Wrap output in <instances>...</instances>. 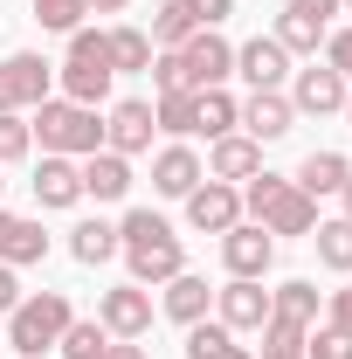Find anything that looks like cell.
Returning <instances> with one entry per match:
<instances>
[{
  "instance_id": "6da1fadb",
  "label": "cell",
  "mask_w": 352,
  "mask_h": 359,
  "mask_svg": "<svg viewBox=\"0 0 352 359\" xmlns=\"http://www.w3.org/2000/svg\"><path fill=\"white\" fill-rule=\"evenodd\" d=\"M118 256H125V269H132V283H173L180 269H187V242L173 235L166 215L132 208V215L118 222Z\"/></svg>"
},
{
  "instance_id": "7a4b0ae2",
  "label": "cell",
  "mask_w": 352,
  "mask_h": 359,
  "mask_svg": "<svg viewBox=\"0 0 352 359\" xmlns=\"http://www.w3.org/2000/svg\"><path fill=\"white\" fill-rule=\"evenodd\" d=\"M242 208H249L269 235H311V228H318V201H311L297 180L269 173V166L256 180H242Z\"/></svg>"
},
{
  "instance_id": "3957f363",
  "label": "cell",
  "mask_w": 352,
  "mask_h": 359,
  "mask_svg": "<svg viewBox=\"0 0 352 359\" xmlns=\"http://www.w3.org/2000/svg\"><path fill=\"white\" fill-rule=\"evenodd\" d=\"M28 132H35L42 152H62V159H90V152H104V118H97L90 104H69V97L35 104Z\"/></svg>"
},
{
  "instance_id": "277c9868",
  "label": "cell",
  "mask_w": 352,
  "mask_h": 359,
  "mask_svg": "<svg viewBox=\"0 0 352 359\" xmlns=\"http://www.w3.org/2000/svg\"><path fill=\"white\" fill-rule=\"evenodd\" d=\"M69 318H76V304H69L62 290H21V304L7 311V346L21 359H42V353H55V339L69 332Z\"/></svg>"
},
{
  "instance_id": "5b68a950",
  "label": "cell",
  "mask_w": 352,
  "mask_h": 359,
  "mask_svg": "<svg viewBox=\"0 0 352 359\" xmlns=\"http://www.w3.org/2000/svg\"><path fill=\"white\" fill-rule=\"evenodd\" d=\"M55 76H62V97H69V104H90V111H97V104L111 97V76H118V69H111V42H104L97 28H76Z\"/></svg>"
},
{
  "instance_id": "8992f818",
  "label": "cell",
  "mask_w": 352,
  "mask_h": 359,
  "mask_svg": "<svg viewBox=\"0 0 352 359\" xmlns=\"http://www.w3.org/2000/svg\"><path fill=\"white\" fill-rule=\"evenodd\" d=\"M48 90H55V62H42L35 48L0 55V111H35L48 104Z\"/></svg>"
},
{
  "instance_id": "52a82bcc",
  "label": "cell",
  "mask_w": 352,
  "mask_h": 359,
  "mask_svg": "<svg viewBox=\"0 0 352 359\" xmlns=\"http://www.w3.org/2000/svg\"><path fill=\"white\" fill-rule=\"evenodd\" d=\"M180 62H187V90H221L235 76V42L215 35V28H194L180 42Z\"/></svg>"
},
{
  "instance_id": "ba28073f",
  "label": "cell",
  "mask_w": 352,
  "mask_h": 359,
  "mask_svg": "<svg viewBox=\"0 0 352 359\" xmlns=\"http://www.w3.org/2000/svg\"><path fill=\"white\" fill-rule=\"evenodd\" d=\"M221 269H228V276H256V283H263L269 269H276V235H269L263 222H235L228 235H221Z\"/></svg>"
},
{
  "instance_id": "9c48e42d",
  "label": "cell",
  "mask_w": 352,
  "mask_h": 359,
  "mask_svg": "<svg viewBox=\"0 0 352 359\" xmlns=\"http://www.w3.org/2000/svg\"><path fill=\"white\" fill-rule=\"evenodd\" d=\"M97 325H104L111 339H145V332H152V290H145V283H111V290L97 297Z\"/></svg>"
},
{
  "instance_id": "30bf717a",
  "label": "cell",
  "mask_w": 352,
  "mask_h": 359,
  "mask_svg": "<svg viewBox=\"0 0 352 359\" xmlns=\"http://www.w3.org/2000/svg\"><path fill=\"white\" fill-rule=\"evenodd\" d=\"M215 318L235 332V339H242V332H263L269 325V290L256 283V276H228V283L215 290Z\"/></svg>"
},
{
  "instance_id": "8fae6325",
  "label": "cell",
  "mask_w": 352,
  "mask_h": 359,
  "mask_svg": "<svg viewBox=\"0 0 352 359\" xmlns=\"http://www.w3.org/2000/svg\"><path fill=\"white\" fill-rule=\"evenodd\" d=\"M235 222H242V187H228V180H201V187L187 194V228H201V235H228Z\"/></svg>"
},
{
  "instance_id": "7c38bea8",
  "label": "cell",
  "mask_w": 352,
  "mask_h": 359,
  "mask_svg": "<svg viewBox=\"0 0 352 359\" xmlns=\"http://www.w3.org/2000/svg\"><path fill=\"white\" fill-rule=\"evenodd\" d=\"M152 104L145 97H125V104H111L104 111V152H125V159H138V152H152Z\"/></svg>"
},
{
  "instance_id": "4fadbf2b",
  "label": "cell",
  "mask_w": 352,
  "mask_h": 359,
  "mask_svg": "<svg viewBox=\"0 0 352 359\" xmlns=\"http://www.w3.org/2000/svg\"><path fill=\"white\" fill-rule=\"evenodd\" d=\"M346 76L332 69V62H311L290 76V111H304V118H332V111H346Z\"/></svg>"
},
{
  "instance_id": "5bb4252c",
  "label": "cell",
  "mask_w": 352,
  "mask_h": 359,
  "mask_svg": "<svg viewBox=\"0 0 352 359\" xmlns=\"http://www.w3.org/2000/svg\"><path fill=\"white\" fill-rule=\"evenodd\" d=\"M201 180H208V166H201V152H194L187 138H173V145H159V152H152V194L187 201Z\"/></svg>"
},
{
  "instance_id": "9a60e30c",
  "label": "cell",
  "mask_w": 352,
  "mask_h": 359,
  "mask_svg": "<svg viewBox=\"0 0 352 359\" xmlns=\"http://www.w3.org/2000/svg\"><path fill=\"white\" fill-rule=\"evenodd\" d=\"M235 132H249L256 145H276V138L297 132V111H290V97L283 90H249V104H242V125Z\"/></svg>"
},
{
  "instance_id": "2e32d148",
  "label": "cell",
  "mask_w": 352,
  "mask_h": 359,
  "mask_svg": "<svg viewBox=\"0 0 352 359\" xmlns=\"http://www.w3.org/2000/svg\"><path fill=\"white\" fill-rule=\"evenodd\" d=\"M235 76L249 90H283V76H290V55H283V42L276 35H256V42L235 48Z\"/></svg>"
},
{
  "instance_id": "e0dca14e",
  "label": "cell",
  "mask_w": 352,
  "mask_h": 359,
  "mask_svg": "<svg viewBox=\"0 0 352 359\" xmlns=\"http://www.w3.org/2000/svg\"><path fill=\"white\" fill-rule=\"evenodd\" d=\"M35 208H76L83 201V166L76 159H62V152H42V166H35Z\"/></svg>"
},
{
  "instance_id": "ac0fdd59",
  "label": "cell",
  "mask_w": 352,
  "mask_h": 359,
  "mask_svg": "<svg viewBox=\"0 0 352 359\" xmlns=\"http://www.w3.org/2000/svg\"><path fill=\"white\" fill-rule=\"evenodd\" d=\"M263 173V145L249 132H228L215 138V152H208V180H228V187H242V180H256Z\"/></svg>"
},
{
  "instance_id": "d6986e66",
  "label": "cell",
  "mask_w": 352,
  "mask_h": 359,
  "mask_svg": "<svg viewBox=\"0 0 352 359\" xmlns=\"http://www.w3.org/2000/svg\"><path fill=\"white\" fill-rule=\"evenodd\" d=\"M42 256H48V228L0 208V263H7V269H28V263H42Z\"/></svg>"
},
{
  "instance_id": "ffe728a7",
  "label": "cell",
  "mask_w": 352,
  "mask_h": 359,
  "mask_svg": "<svg viewBox=\"0 0 352 359\" xmlns=\"http://www.w3.org/2000/svg\"><path fill=\"white\" fill-rule=\"evenodd\" d=\"M83 166V201H125L132 194V159L125 152H90Z\"/></svg>"
},
{
  "instance_id": "44dd1931",
  "label": "cell",
  "mask_w": 352,
  "mask_h": 359,
  "mask_svg": "<svg viewBox=\"0 0 352 359\" xmlns=\"http://www.w3.org/2000/svg\"><path fill=\"white\" fill-rule=\"evenodd\" d=\"M166 297H159V311L173 318V325H201L208 304H215V290H208V276H194V269H180L173 283H159Z\"/></svg>"
},
{
  "instance_id": "7402d4cb",
  "label": "cell",
  "mask_w": 352,
  "mask_h": 359,
  "mask_svg": "<svg viewBox=\"0 0 352 359\" xmlns=\"http://www.w3.org/2000/svg\"><path fill=\"white\" fill-rule=\"evenodd\" d=\"M269 325H290V332H311V325H318V283H304V276L276 283V290H269Z\"/></svg>"
},
{
  "instance_id": "603a6c76",
  "label": "cell",
  "mask_w": 352,
  "mask_h": 359,
  "mask_svg": "<svg viewBox=\"0 0 352 359\" xmlns=\"http://www.w3.org/2000/svg\"><path fill=\"white\" fill-rule=\"evenodd\" d=\"M290 180L304 187L311 201H325V194H339V187L352 180V159H346V152H332V145H318V152H304V166H297Z\"/></svg>"
},
{
  "instance_id": "cb8c5ba5",
  "label": "cell",
  "mask_w": 352,
  "mask_h": 359,
  "mask_svg": "<svg viewBox=\"0 0 352 359\" xmlns=\"http://www.w3.org/2000/svg\"><path fill=\"white\" fill-rule=\"evenodd\" d=\"M152 125L166 138H194L201 132V90H166V97L152 104Z\"/></svg>"
},
{
  "instance_id": "d4e9b609",
  "label": "cell",
  "mask_w": 352,
  "mask_h": 359,
  "mask_svg": "<svg viewBox=\"0 0 352 359\" xmlns=\"http://www.w3.org/2000/svg\"><path fill=\"white\" fill-rule=\"evenodd\" d=\"M104 42H111V69H118V76H145V69H152V55H159L145 28H111Z\"/></svg>"
},
{
  "instance_id": "484cf974",
  "label": "cell",
  "mask_w": 352,
  "mask_h": 359,
  "mask_svg": "<svg viewBox=\"0 0 352 359\" xmlns=\"http://www.w3.org/2000/svg\"><path fill=\"white\" fill-rule=\"evenodd\" d=\"M69 256H76L83 269L111 263V256H118V222H76L69 228Z\"/></svg>"
},
{
  "instance_id": "4316f807",
  "label": "cell",
  "mask_w": 352,
  "mask_h": 359,
  "mask_svg": "<svg viewBox=\"0 0 352 359\" xmlns=\"http://www.w3.org/2000/svg\"><path fill=\"white\" fill-rule=\"evenodd\" d=\"M311 242H318V263H325V269L352 276V222H346V215L318 222V228H311Z\"/></svg>"
},
{
  "instance_id": "83f0119b",
  "label": "cell",
  "mask_w": 352,
  "mask_h": 359,
  "mask_svg": "<svg viewBox=\"0 0 352 359\" xmlns=\"http://www.w3.org/2000/svg\"><path fill=\"white\" fill-rule=\"evenodd\" d=\"M194 28H201L194 0H159V14H152V48H180Z\"/></svg>"
},
{
  "instance_id": "f1b7e54d",
  "label": "cell",
  "mask_w": 352,
  "mask_h": 359,
  "mask_svg": "<svg viewBox=\"0 0 352 359\" xmlns=\"http://www.w3.org/2000/svg\"><path fill=\"white\" fill-rule=\"evenodd\" d=\"M325 35H332V28H318V21L290 14V7L276 14V42H283V55H318V48H325Z\"/></svg>"
},
{
  "instance_id": "f546056e",
  "label": "cell",
  "mask_w": 352,
  "mask_h": 359,
  "mask_svg": "<svg viewBox=\"0 0 352 359\" xmlns=\"http://www.w3.org/2000/svg\"><path fill=\"white\" fill-rule=\"evenodd\" d=\"M104 346H111V332H104L97 318H69V332L55 339V353H62V359H104Z\"/></svg>"
},
{
  "instance_id": "4dcf8cb0",
  "label": "cell",
  "mask_w": 352,
  "mask_h": 359,
  "mask_svg": "<svg viewBox=\"0 0 352 359\" xmlns=\"http://www.w3.org/2000/svg\"><path fill=\"white\" fill-rule=\"evenodd\" d=\"M235 125H242V104H235L228 90H201V132H208V138H228Z\"/></svg>"
},
{
  "instance_id": "1f68e13d",
  "label": "cell",
  "mask_w": 352,
  "mask_h": 359,
  "mask_svg": "<svg viewBox=\"0 0 352 359\" xmlns=\"http://www.w3.org/2000/svg\"><path fill=\"white\" fill-rule=\"evenodd\" d=\"M28 7H35V21H42L48 35H76V28H83V0H28Z\"/></svg>"
},
{
  "instance_id": "d6a6232c",
  "label": "cell",
  "mask_w": 352,
  "mask_h": 359,
  "mask_svg": "<svg viewBox=\"0 0 352 359\" xmlns=\"http://www.w3.org/2000/svg\"><path fill=\"white\" fill-rule=\"evenodd\" d=\"M28 152H35L28 118H21V111H0V166H14V159H28Z\"/></svg>"
},
{
  "instance_id": "836d02e7",
  "label": "cell",
  "mask_w": 352,
  "mask_h": 359,
  "mask_svg": "<svg viewBox=\"0 0 352 359\" xmlns=\"http://www.w3.org/2000/svg\"><path fill=\"white\" fill-rule=\"evenodd\" d=\"M304 339H311V332H290V325H263V353H256V359H304Z\"/></svg>"
},
{
  "instance_id": "e575fe53",
  "label": "cell",
  "mask_w": 352,
  "mask_h": 359,
  "mask_svg": "<svg viewBox=\"0 0 352 359\" xmlns=\"http://www.w3.org/2000/svg\"><path fill=\"white\" fill-rule=\"evenodd\" d=\"M145 76H152V90H159V97H166V90H187V62H180V48H159Z\"/></svg>"
},
{
  "instance_id": "d590c367",
  "label": "cell",
  "mask_w": 352,
  "mask_h": 359,
  "mask_svg": "<svg viewBox=\"0 0 352 359\" xmlns=\"http://www.w3.org/2000/svg\"><path fill=\"white\" fill-rule=\"evenodd\" d=\"M304 359H352V339H346V332H332V325H311Z\"/></svg>"
},
{
  "instance_id": "8d00e7d4",
  "label": "cell",
  "mask_w": 352,
  "mask_h": 359,
  "mask_svg": "<svg viewBox=\"0 0 352 359\" xmlns=\"http://www.w3.org/2000/svg\"><path fill=\"white\" fill-rule=\"evenodd\" d=\"M325 62L352 83V28H332V35H325Z\"/></svg>"
},
{
  "instance_id": "74e56055",
  "label": "cell",
  "mask_w": 352,
  "mask_h": 359,
  "mask_svg": "<svg viewBox=\"0 0 352 359\" xmlns=\"http://www.w3.org/2000/svg\"><path fill=\"white\" fill-rule=\"evenodd\" d=\"M325 325H332V332H346V339H352V283H346V290H332V297H325Z\"/></svg>"
},
{
  "instance_id": "f35d334b",
  "label": "cell",
  "mask_w": 352,
  "mask_h": 359,
  "mask_svg": "<svg viewBox=\"0 0 352 359\" xmlns=\"http://www.w3.org/2000/svg\"><path fill=\"white\" fill-rule=\"evenodd\" d=\"M290 14H304L318 28H332V14H346V0H290Z\"/></svg>"
},
{
  "instance_id": "ab89813d",
  "label": "cell",
  "mask_w": 352,
  "mask_h": 359,
  "mask_svg": "<svg viewBox=\"0 0 352 359\" xmlns=\"http://www.w3.org/2000/svg\"><path fill=\"white\" fill-rule=\"evenodd\" d=\"M194 14H201V28H221L235 14V0H194Z\"/></svg>"
},
{
  "instance_id": "60d3db41",
  "label": "cell",
  "mask_w": 352,
  "mask_h": 359,
  "mask_svg": "<svg viewBox=\"0 0 352 359\" xmlns=\"http://www.w3.org/2000/svg\"><path fill=\"white\" fill-rule=\"evenodd\" d=\"M14 304H21V276H14V269L0 263V318L14 311Z\"/></svg>"
},
{
  "instance_id": "b9f144b4",
  "label": "cell",
  "mask_w": 352,
  "mask_h": 359,
  "mask_svg": "<svg viewBox=\"0 0 352 359\" xmlns=\"http://www.w3.org/2000/svg\"><path fill=\"white\" fill-rule=\"evenodd\" d=\"M104 359H152V353H145L138 339H111V346H104Z\"/></svg>"
},
{
  "instance_id": "7bdbcfd3",
  "label": "cell",
  "mask_w": 352,
  "mask_h": 359,
  "mask_svg": "<svg viewBox=\"0 0 352 359\" xmlns=\"http://www.w3.org/2000/svg\"><path fill=\"white\" fill-rule=\"evenodd\" d=\"M208 359H256V353H249L242 339H221V346H215V353H208Z\"/></svg>"
},
{
  "instance_id": "ee69618b",
  "label": "cell",
  "mask_w": 352,
  "mask_h": 359,
  "mask_svg": "<svg viewBox=\"0 0 352 359\" xmlns=\"http://www.w3.org/2000/svg\"><path fill=\"white\" fill-rule=\"evenodd\" d=\"M90 14H125V7H132V0H83Z\"/></svg>"
},
{
  "instance_id": "f6af8a7d",
  "label": "cell",
  "mask_w": 352,
  "mask_h": 359,
  "mask_svg": "<svg viewBox=\"0 0 352 359\" xmlns=\"http://www.w3.org/2000/svg\"><path fill=\"white\" fill-rule=\"evenodd\" d=\"M339 201H346V222H352V180H346V187H339Z\"/></svg>"
},
{
  "instance_id": "bcb514c9",
  "label": "cell",
  "mask_w": 352,
  "mask_h": 359,
  "mask_svg": "<svg viewBox=\"0 0 352 359\" xmlns=\"http://www.w3.org/2000/svg\"><path fill=\"white\" fill-rule=\"evenodd\" d=\"M346 125H352V90H346Z\"/></svg>"
},
{
  "instance_id": "7dc6e473",
  "label": "cell",
  "mask_w": 352,
  "mask_h": 359,
  "mask_svg": "<svg viewBox=\"0 0 352 359\" xmlns=\"http://www.w3.org/2000/svg\"><path fill=\"white\" fill-rule=\"evenodd\" d=\"M346 14H352V0H346Z\"/></svg>"
},
{
  "instance_id": "c3c4849f",
  "label": "cell",
  "mask_w": 352,
  "mask_h": 359,
  "mask_svg": "<svg viewBox=\"0 0 352 359\" xmlns=\"http://www.w3.org/2000/svg\"><path fill=\"white\" fill-rule=\"evenodd\" d=\"M0 187H7V180H0Z\"/></svg>"
},
{
  "instance_id": "681fc988",
  "label": "cell",
  "mask_w": 352,
  "mask_h": 359,
  "mask_svg": "<svg viewBox=\"0 0 352 359\" xmlns=\"http://www.w3.org/2000/svg\"><path fill=\"white\" fill-rule=\"evenodd\" d=\"M42 359H48V353H42Z\"/></svg>"
}]
</instances>
